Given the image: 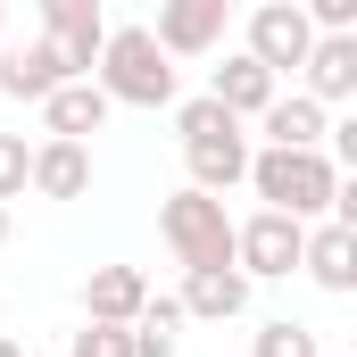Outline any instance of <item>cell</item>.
Masks as SVG:
<instances>
[{"instance_id": "1", "label": "cell", "mask_w": 357, "mask_h": 357, "mask_svg": "<svg viewBox=\"0 0 357 357\" xmlns=\"http://www.w3.org/2000/svg\"><path fill=\"white\" fill-rule=\"evenodd\" d=\"M91 84L108 108H175V59L150 42V25H108Z\"/></svg>"}, {"instance_id": "2", "label": "cell", "mask_w": 357, "mask_h": 357, "mask_svg": "<svg viewBox=\"0 0 357 357\" xmlns=\"http://www.w3.org/2000/svg\"><path fill=\"white\" fill-rule=\"evenodd\" d=\"M241 183L266 199L274 216H291V225H316V216H333V199H341V175H333L324 150H250V175Z\"/></svg>"}, {"instance_id": "3", "label": "cell", "mask_w": 357, "mask_h": 357, "mask_svg": "<svg viewBox=\"0 0 357 357\" xmlns=\"http://www.w3.org/2000/svg\"><path fill=\"white\" fill-rule=\"evenodd\" d=\"M175 133H183V167H191V191H233L250 175V133L199 91V100H175Z\"/></svg>"}, {"instance_id": "4", "label": "cell", "mask_w": 357, "mask_h": 357, "mask_svg": "<svg viewBox=\"0 0 357 357\" xmlns=\"http://www.w3.org/2000/svg\"><path fill=\"white\" fill-rule=\"evenodd\" d=\"M158 233H167V250L183 258V274L233 266V216H225V199H208V191H191V183L158 208Z\"/></svg>"}, {"instance_id": "5", "label": "cell", "mask_w": 357, "mask_h": 357, "mask_svg": "<svg viewBox=\"0 0 357 357\" xmlns=\"http://www.w3.org/2000/svg\"><path fill=\"white\" fill-rule=\"evenodd\" d=\"M299 250H307V225L258 208L250 225H233V274L241 282H274V274H299Z\"/></svg>"}, {"instance_id": "6", "label": "cell", "mask_w": 357, "mask_h": 357, "mask_svg": "<svg viewBox=\"0 0 357 357\" xmlns=\"http://www.w3.org/2000/svg\"><path fill=\"white\" fill-rule=\"evenodd\" d=\"M266 75H291V67H307V50H316V33H307V8L299 0H258L250 8V42H241Z\"/></svg>"}, {"instance_id": "7", "label": "cell", "mask_w": 357, "mask_h": 357, "mask_svg": "<svg viewBox=\"0 0 357 357\" xmlns=\"http://www.w3.org/2000/svg\"><path fill=\"white\" fill-rule=\"evenodd\" d=\"M42 42L67 59V75H75V84H91L100 42H108V8H100V0H42Z\"/></svg>"}, {"instance_id": "8", "label": "cell", "mask_w": 357, "mask_h": 357, "mask_svg": "<svg viewBox=\"0 0 357 357\" xmlns=\"http://www.w3.org/2000/svg\"><path fill=\"white\" fill-rule=\"evenodd\" d=\"M225 25H233L225 0H167L158 25H150V42H158L167 59H208V50L225 42Z\"/></svg>"}, {"instance_id": "9", "label": "cell", "mask_w": 357, "mask_h": 357, "mask_svg": "<svg viewBox=\"0 0 357 357\" xmlns=\"http://www.w3.org/2000/svg\"><path fill=\"white\" fill-rule=\"evenodd\" d=\"M142 307H150V274H142V266H91V282H84V324L125 333Z\"/></svg>"}, {"instance_id": "10", "label": "cell", "mask_w": 357, "mask_h": 357, "mask_svg": "<svg viewBox=\"0 0 357 357\" xmlns=\"http://www.w3.org/2000/svg\"><path fill=\"white\" fill-rule=\"evenodd\" d=\"M59 84H75V75H67V59H59L42 33L17 42V50H0V91H8V100H50Z\"/></svg>"}, {"instance_id": "11", "label": "cell", "mask_w": 357, "mask_h": 357, "mask_svg": "<svg viewBox=\"0 0 357 357\" xmlns=\"http://www.w3.org/2000/svg\"><path fill=\"white\" fill-rule=\"evenodd\" d=\"M299 266L316 274L333 299H349V291H357V233H349V225H333V216H324V225H307V250H299Z\"/></svg>"}, {"instance_id": "12", "label": "cell", "mask_w": 357, "mask_h": 357, "mask_svg": "<svg viewBox=\"0 0 357 357\" xmlns=\"http://www.w3.org/2000/svg\"><path fill=\"white\" fill-rule=\"evenodd\" d=\"M307 100L316 108H333V100H357V33H316V50H307Z\"/></svg>"}, {"instance_id": "13", "label": "cell", "mask_w": 357, "mask_h": 357, "mask_svg": "<svg viewBox=\"0 0 357 357\" xmlns=\"http://www.w3.org/2000/svg\"><path fill=\"white\" fill-rule=\"evenodd\" d=\"M324 108L307 100V91H274L266 116H258V133H266V150H324Z\"/></svg>"}, {"instance_id": "14", "label": "cell", "mask_w": 357, "mask_h": 357, "mask_svg": "<svg viewBox=\"0 0 357 357\" xmlns=\"http://www.w3.org/2000/svg\"><path fill=\"white\" fill-rule=\"evenodd\" d=\"M208 100H216V108H225L233 125H241V116H266V100H274V75L258 67V59H250V50H233V59L216 67V84H208Z\"/></svg>"}, {"instance_id": "15", "label": "cell", "mask_w": 357, "mask_h": 357, "mask_svg": "<svg viewBox=\"0 0 357 357\" xmlns=\"http://www.w3.org/2000/svg\"><path fill=\"white\" fill-rule=\"evenodd\" d=\"M25 191H42V199H84V191H91V150H84V142H42Z\"/></svg>"}, {"instance_id": "16", "label": "cell", "mask_w": 357, "mask_h": 357, "mask_svg": "<svg viewBox=\"0 0 357 357\" xmlns=\"http://www.w3.org/2000/svg\"><path fill=\"white\" fill-rule=\"evenodd\" d=\"M183 316H208V324H233L241 307H250V282L233 266H208V274H183V299H175Z\"/></svg>"}, {"instance_id": "17", "label": "cell", "mask_w": 357, "mask_h": 357, "mask_svg": "<svg viewBox=\"0 0 357 357\" xmlns=\"http://www.w3.org/2000/svg\"><path fill=\"white\" fill-rule=\"evenodd\" d=\"M42 116H50V142H91L108 125V100H100V84H59L42 100Z\"/></svg>"}, {"instance_id": "18", "label": "cell", "mask_w": 357, "mask_h": 357, "mask_svg": "<svg viewBox=\"0 0 357 357\" xmlns=\"http://www.w3.org/2000/svg\"><path fill=\"white\" fill-rule=\"evenodd\" d=\"M175 324H183V307L150 291V307L125 324V349H133V357H175Z\"/></svg>"}, {"instance_id": "19", "label": "cell", "mask_w": 357, "mask_h": 357, "mask_svg": "<svg viewBox=\"0 0 357 357\" xmlns=\"http://www.w3.org/2000/svg\"><path fill=\"white\" fill-rule=\"evenodd\" d=\"M250 357H324V349H316V333H307V324L274 316V324H258V341H250Z\"/></svg>"}, {"instance_id": "20", "label": "cell", "mask_w": 357, "mask_h": 357, "mask_svg": "<svg viewBox=\"0 0 357 357\" xmlns=\"http://www.w3.org/2000/svg\"><path fill=\"white\" fill-rule=\"evenodd\" d=\"M25 175H33V150H25L17 133H0V208L25 199Z\"/></svg>"}, {"instance_id": "21", "label": "cell", "mask_w": 357, "mask_h": 357, "mask_svg": "<svg viewBox=\"0 0 357 357\" xmlns=\"http://www.w3.org/2000/svg\"><path fill=\"white\" fill-rule=\"evenodd\" d=\"M75 357H133V349H125V333H108V324H84V333H75Z\"/></svg>"}, {"instance_id": "22", "label": "cell", "mask_w": 357, "mask_h": 357, "mask_svg": "<svg viewBox=\"0 0 357 357\" xmlns=\"http://www.w3.org/2000/svg\"><path fill=\"white\" fill-rule=\"evenodd\" d=\"M0 357H25V349H17V341H8V333H0Z\"/></svg>"}, {"instance_id": "23", "label": "cell", "mask_w": 357, "mask_h": 357, "mask_svg": "<svg viewBox=\"0 0 357 357\" xmlns=\"http://www.w3.org/2000/svg\"><path fill=\"white\" fill-rule=\"evenodd\" d=\"M0 241H8V208H0Z\"/></svg>"}]
</instances>
